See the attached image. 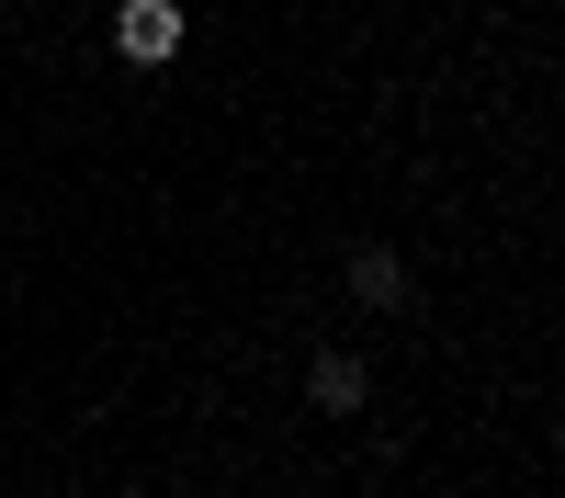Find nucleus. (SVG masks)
<instances>
[{
  "label": "nucleus",
  "mask_w": 565,
  "mask_h": 498,
  "mask_svg": "<svg viewBox=\"0 0 565 498\" xmlns=\"http://www.w3.org/2000/svg\"><path fill=\"white\" fill-rule=\"evenodd\" d=\"M351 295H362V306H407V261H396L385 239H373V250H351Z\"/></svg>",
  "instance_id": "7ed1b4c3"
},
{
  "label": "nucleus",
  "mask_w": 565,
  "mask_h": 498,
  "mask_svg": "<svg viewBox=\"0 0 565 498\" xmlns=\"http://www.w3.org/2000/svg\"><path fill=\"white\" fill-rule=\"evenodd\" d=\"M114 57L170 68V57H181V12H170V0H114Z\"/></svg>",
  "instance_id": "f257e3e1"
},
{
  "label": "nucleus",
  "mask_w": 565,
  "mask_h": 498,
  "mask_svg": "<svg viewBox=\"0 0 565 498\" xmlns=\"http://www.w3.org/2000/svg\"><path fill=\"white\" fill-rule=\"evenodd\" d=\"M306 396L328 407V420H351V407L373 396V374H362V362H351V351H317V374H306Z\"/></svg>",
  "instance_id": "f03ea898"
}]
</instances>
